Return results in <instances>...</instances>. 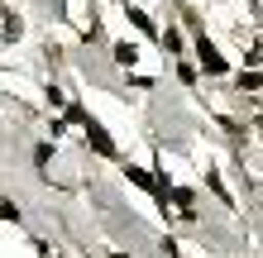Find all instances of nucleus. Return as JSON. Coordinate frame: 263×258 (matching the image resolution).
I'll use <instances>...</instances> for the list:
<instances>
[{
	"instance_id": "f03ea898",
	"label": "nucleus",
	"mask_w": 263,
	"mask_h": 258,
	"mask_svg": "<svg viewBox=\"0 0 263 258\" xmlns=\"http://www.w3.org/2000/svg\"><path fill=\"white\" fill-rule=\"evenodd\" d=\"M82 125L91 129V139H96V148H101V153H105V158H110V153H115V144H110V134H105L101 125H91V120H82Z\"/></svg>"
},
{
	"instance_id": "f257e3e1",
	"label": "nucleus",
	"mask_w": 263,
	"mask_h": 258,
	"mask_svg": "<svg viewBox=\"0 0 263 258\" xmlns=\"http://www.w3.org/2000/svg\"><path fill=\"white\" fill-rule=\"evenodd\" d=\"M196 53H201V63H206V72H225V57H220V53H215V48H211V43H206V38H201V43H196Z\"/></svg>"
}]
</instances>
